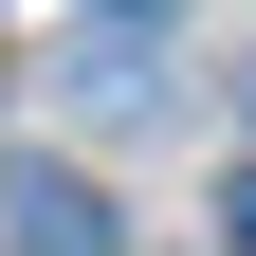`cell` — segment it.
<instances>
[{"mask_svg": "<svg viewBox=\"0 0 256 256\" xmlns=\"http://www.w3.org/2000/svg\"><path fill=\"white\" fill-rule=\"evenodd\" d=\"M128 18H146V0H128Z\"/></svg>", "mask_w": 256, "mask_h": 256, "instance_id": "obj_3", "label": "cell"}, {"mask_svg": "<svg viewBox=\"0 0 256 256\" xmlns=\"http://www.w3.org/2000/svg\"><path fill=\"white\" fill-rule=\"evenodd\" d=\"M238 238H256V183H238Z\"/></svg>", "mask_w": 256, "mask_h": 256, "instance_id": "obj_2", "label": "cell"}, {"mask_svg": "<svg viewBox=\"0 0 256 256\" xmlns=\"http://www.w3.org/2000/svg\"><path fill=\"white\" fill-rule=\"evenodd\" d=\"M0 220H18L0 256H110V202H92L74 165H0Z\"/></svg>", "mask_w": 256, "mask_h": 256, "instance_id": "obj_1", "label": "cell"}]
</instances>
